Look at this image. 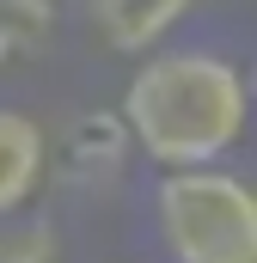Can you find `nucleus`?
Segmentation results:
<instances>
[{"instance_id":"nucleus-4","label":"nucleus","mask_w":257,"mask_h":263,"mask_svg":"<svg viewBox=\"0 0 257 263\" xmlns=\"http://www.w3.org/2000/svg\"><path fill=\"white\" fill-rule=\"evenodd\" d=\"M43 159H49L43 129H37L25 110H0V214H12L19 202L37 190Z\"/></svg>"},{"instance_id":"nucleus-2","label":"nucleus","mask_w":257,"mask_h":263,"mask_svg":"<svg viewBox=\"0 0 257 263\" xmlns=\"http://www.w3.org/2000/svg\"><path fill=\"white\" fill-rule=\"evenodd\" d=\"M159 233L178 263H257V196L214 165H172L159 184Z\"/></svg>"},{"instance_id":"nucleus-6","label":"nucleus","mask_w":257,"mask_h":263,"mask_svg":"<svg viewBox=\"0 0 257 263\" xmlns=\"http://www.w3.org/2000/svg\"><path fill=\"white\" fill-rule=\"evenodd\" d=\"M56 31L43 0H0V55H31Z\"/></svg>"},{"instance_id":"nucleus-5","label":"nucleus","mask_w":257,"mask_h":263,"mask_svg":"<svg viewBox=\"0 0 257 263\" xmlns=\"http://www.w3.org/2000/svg\"><path fill=\"white\" fill-rule=\"evenodd\" d=\"M123 117H80L67 129V147H62V172L74 184H111L117 165H123Z\"/></svg>"},{"instance_id":"nucleus-1","label":"nucleus","mask_w":257,"mask_h":263,"mask_svg":"<svg viewBox=\"0 0 257 263\" xmlns=\"http://www.w3.org/2000/svg\"><path fill=\"white\" fill-rule=\"evenodd\" d=\"M123 129L128 141L172 165H208L245 135V80L239 67L208 49H166L123 92Z\"/></svg>"},{"instance_id":"nucleus-3","label":"nucleus","mask_w":257,"mask_h":263,"mask_svg":"<svg viewBox=\"0 0 257 263\" xmlns=\"http://www.w3.org/2000/svg\"><path fill=\"white\" fill-rule=\"evenodd\" d=\"M190 6L196 0H86V12L111 49H153Z\"/></svg>"}]
</instances>
